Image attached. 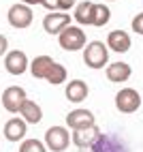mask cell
Masks as SVG:
<instances>
[{"label":"cell","mask_w":143,"mask_h":152,"mask_svg":"<svg viewBox=\"0 0 143 152\" xmlns=\"http://www.w3.org/2000/svg\"><path fill=\"white\" fill-rule=\"evenodd\" d=\"M83 62L90 69H103L109 62V47L103 41H92L83 49Z\"/></svg>","instance_id":"6da1fadb"},{"label":"cell","mask_w":143,"mask_h":152,"mask_svg":"<svg viewBox=\"0 0 143 152\" xmlns=\"http://www.w3.org/2000/svg\"><path fill=\"white\" fill-rule=\"evenodd\" d=\"M58 43L64 52H79L86 49V34L79 26H68L62 34H58Z\"/></svg>","instance_id":"7a4b0ae2"},{"label":"cell","mask_w":143,"mask_h":152,"mask_svg":"<svg viewBox=\"0 0 143 152\" xmlns=\"http://www.w3.org/2000/svg\"><path fill=\"white\" fill-rule=\"evenodd\" d=\"M115 107L122 114H132L141 107V94L135 88H122L115 94Z\"/></svg>","instance_id":"3957f363"},{"label":"cell","mask_w":143,"mask_h":152,"mask_svg":"<svg viewBox=\"0 0 143 152\" xmlns=\"http://www.w3.org/2000/svg\"><path fill=\"white\" fill-rule=\"evenodd\" d=\"M92 152H128V146L124 144V139L120 135H107L100 133L96 141L90 146Z\"/></svg>","instance_id":"277c9868"},{"label":"cell","mask_w":143,"mask_h":152,"mask_svg":"<svg viewBox=\"0 0 143 152\" xmlns=\"http://www.w3.org/2000/svg\"><path fill=\"white\" fill-rule=\"evenodd\" d=\"M70 144V133L64 126H52L45 133V146L52 152H64Z\"/></svg>","instance_id":"5b68a950"},{"label":"cell","mask_w":143,"mask_h":152,"mask_svg":"<svg viewBox=\"0 0 143 152\" xmlns=\"http://www.w3.org/2000/svg\"><path fill=\"white\" fill-rule=\"evenodd\" d=\"M70 26V15L64 11H52L43 17V28L47 34H62Z\"/></svg>","instance_id":"8992f818"},{"label":"cell","mask_w":143,"mask_h":152,"mask_svg":"<svg viewBox=\"0 0 143 152\" xmlns=\"http://www.w3.org/2000/svg\"><path fill=\"white\" fill-rule=\"evenodd\" d=\"M32 9H30V4H24V2H17L13 4L11 9H9V24H11L13 28H28L30 24H32Z\"/></svg>","instance_id":"52a82bcc"},{"label":"cell","mask_w":143,"mask_h":152,"mask_svg":"<svg viewBox=\"0 0 143 152\" xmlns=\"http://www.w3.org/2000/svg\"><path fill=\"white\" fill-rule=\"evenodd\" d=\"M24 101H26V90L19 86H9L2 92V107L11 114H17Z\"/></svg>","instance_id":"ba28073f"},{"label":"cell","mask_w":143,"mask_h":152,"mask_svg":"<svg viewBox=\"0 0 143 152\" xmlns=\"http://www.w3.org/2000/svg\"><path fill=\"white\" fill-rule=\"evenodd\" d=\"M4 69L9 71L11 75H22L28 71V58L22 49H13L9 52L7 58H4Z\"/></svg>","instance_id":"9c48e42d"},{"label":"cell","mask_w":143,"mask_h":152,"mask_svg":"<svg viewBox=\"0 0 143 152\" xmlns=\"http://www.w3.org/2000/svg\"><path fill=\"white\" fill-rule=\"evenodd\" d=\"M94 122H96V118L88 109H75L66 116V124L70 129H88V126H94Z\"/></svg>","instance_id":"30bf717a"},{"label":"cell","mask_w":143,"mask_h":152,"mask_svg":"<svg viewBox=\"0 0 143 152\" xmlns=\"http://www.w3.org/2000/svg\"><path fill=\"white\" fill-rule=\"evenodd\" d=\"M100 135V129L94 126H88V129H75L73 131V144L79 148H90L92 144L96 141V137Z\"/></svg>","instance_id":"8fae6325"},{"label":"cell","mask_w":143,"mask_h":152,"mask_svg":"<svg viewBox=\"0 0 143 152\" xmlns=\"http://www.w3.org/2000/svg\"><path fill=\"white\" fill-rule=\"evenodd\" d=\"M107 47L113 49V52H118V54H126L130 49L128 32H124V30H111L109 37H107Z\"/></svg>","instance_id":"7c38bea8"},{"label":"cell","mask_w":143,"mask_h":152,"mask_svg":"<svg viewBox=\"0 0 143 152\" xmlns=\"http://www.w3.org/2000/svg\"><path fill=\"white\" fill-rule=\"evenodd\" d=\"M26 131H28V122L24 118H11L4 124V137L9 141H19L26 137Z\"/></svg>","instance_id":"4fadbf2b"},{"label":"cell","mask_w":143,"mask_h":152,"mask_svg":"<svg viewBox=\"0 0 143 152\" xmlns=\"http://www.w3.org/2000/svg\"><path fill=\"white\" fill-rule=\"evenodd\" d=\"M130 75H132V69L126 62H111L107 66V79L113 82V84L126 82V79H130Z\"/></svg>","instance_id":"5bb4252c"},{"label":"cell","mask_w":143,"mask_h":152,"mask_svg":"<svg viewBox=\"0 0 143 152\" xmlns=\"http://www.w3.org/2000/svg\"><path fill=\"white\" fill-rule=\"evenodd\" d=\"M94 2L90 0H83L75 7V22L81 26H94Z\"/></svg>","instance_id":"9a60e30c"},{"label":"cell","mask_w":143,"mask_h":152,"mask_svg":"<svg viewBox=\"0 0 143 152\" xmlns=\"http://www.w3.org/2000/svg\"><path fill=\"white\" fill-rule=\"evenodd\" d=\"M54 58H49V56H36L32 60V64H30V73H32V77L36 79H47L49 75V71H52L54 66Z\"/></svg>","instance_id":"2e32d148"},{"label":"cell","mask_w":143,"mask_h":152,"mask_svg":"<svg viewBox=\"0 0 143 152\" xmlns=\"http://www.w3.org/2000/svg\"><path fill=\"white\" fill-rule=\"evenodd\" d=\"M19 116H22L28 124H38L41 118H43V111H41V107L34 103V101L26 99L22 103V107H19Z\"/></svg>","instance_id":"e0dca14e"},{"label":"cell","mask_w":143,"mask_h":152,"mask_svg":"<svg viewBox=\"0 0 143 152\" xmlns=\"http://www.w3.org/2000/svg\"><path fill=\"white\" fill-rule=\"evenodd\" d=\"M86 96H88V84L83 79H73L66 86V99L70 103H81Z\"/></svg>","instance_id":"ac0fdd59"},{"label":"cell","mask_w":143,"mask_h":152,"mask_svg":"<svg viewBox=\"0 0 143 152\" xmlns=\"http://www.w3.org/2000/svg\"><path fill=\"white\" fill-rule=\"evenodd\" d=\"M109 19H111L109 7H107V4H96V7H94V26H96V28H103Z\"/></svg>","instance_id":"d6986e66"},{"label":"cell","mask_w":143,"mask_h":152,"mask_svg":"<svg viewBox=\"0 0 143 152\" xmlns=\"http://www.w3.org/2000/svg\"><path fill=\"white\" fill-rule=\"evenodd\" d=\"M68 77V73H66V69L62 66V64H54L52 66V71H49V75H47V82L49 84H54V86H58V84H62L64 79Z\"/></svg>","instance_id":"ffe728a7"},{"label":"cell","mask_w":143,"mask_h":152,"mask_svg":"<svg viewBox=\"0 0 143 152\" xmlns=\"http://www.w3.org/2000/svg\"><path fill=\"white\" fill-rule=\"evenodd\" d=\"M19 152H47V146L38 139H24V144L19 146Z\"/></svg>","instance_id":"44dd1931"},{"label":"cell","mask_w":143,"mask_h":152,"mask_svg":"<svg viewBox=\"0 0 143 152\" xmlns=\"http://www.w3.org/2000/svg\"><path fill=\"white\" fill-rule=\"evenodd\" d=\"M132 30H135V32L137 34H143V11L139 13V15H135V17H132Z\"/></svg>","instance_id":"7402d4cb"},{"label":"cell","mask_w":143,"mask_h":152,"mask_svg":"<svg viewBox=\"0 0 143 152\" xmlns=\"http://www.w3.org/2000/svg\"><path fill=\"white\" fill-rule=\"evenodd\" d=\"M43 7L45 9H60V0H43Z\"/></svg>","instance_id":"603a6c76"},{"label":"cell","mask_w":143,"mask_h":152,"mask_svg":"<svg viewBox=\"0 0 143 152\" xmlns=\"http://www.w3.org/2000/svg\"><path fill=\"white\" fill-rule=\"evenodd\" d=\"M75 7V0H60V9H62V11L66 13L68 9H73Z\"/></svg>","instance_id":"cb8c5ba5"},{"label":"cell","mask_w":143,"mask_h":152,"mask_svg":"<svg viewBox=\"0 0 143 152\" xmlns=\"http://www.w3.org/2000/svg\"><path fill=\"white\" fill-rule=\"evenodd\" d=\"M7 47H9L7 37H4V34H0V58H2V54H7Z\"/></svg>","instance_id":"d4e9b609"},{"label":"cell","mask_w":143,"mask_h":152,"mask_svg":"<svg viewBox=\"0 0 143 152\" xmlns=\"http://www.w3.org/2000/svg\"><path fill=\"white\" fill-rule=\"evenodd\" d=\"M24 4H43V0H22Z\"/></svg>","instance_id":"484cf974"},{"label":"cell","mask_w":143,"mask_h":152,"mask_svg":"<svg viewBox=\"0 0 143 152\" xmlns=\"http://www.w3.org/2000/svg\"><path fill=\"white\" fill-rule=\"evenodd\" d=\"M107 2H113V0H107Z\"/></svg>","instance_id":"4316f807"}]
</instances>
